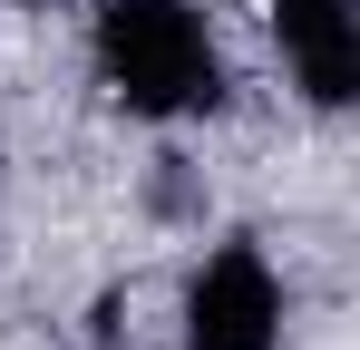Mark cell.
Here are the masks:
<instances>
[{
	"label": "cell",
	"instance_id": "cell-2",
	"mask_svg": "<svg viewBox=\"0 0 360 350\" xmlns=\"http://www.w3.org/2000/svg\"><path fill=\"white\" fill-rule=\"evenodd\" d=\"M185 350H283V283L263 243H214L185 283Z\"/></svg>",
	"mask_w": 360,
	"mask_h": 350
},
{
	"label": "cell",
	"instance_id": "cell-3",
	"mask_svg": "<svg viewBox=\"0 0 360 350\" xmlns=\"http://www.w3.org/2000/svg\"><path fill=\"white\" fill-rule=\"evenodd\" d=\"M273 30H283V58L302 68L311 108H351V88H360V20H351V0H273Z\"/></svg>",
	"mask_w": 360,
	"mask_h": 350
},
{
	"label": "cell",
	"instance_id": "cell-1",
	"mask_svg": "<svg viewBox=\"0 0 360 350\" xmlns=\"http://www.w3.org/2000/svg\"><path fill=\"white\" fill-rule=\"evenodd\" d=\"M98 78L127 117H195L224 98L214 39L185 0H108L98 10Z\"/></svg>",
	"mask_w": 360,
	"mask_h": 350
}]
</instances>
